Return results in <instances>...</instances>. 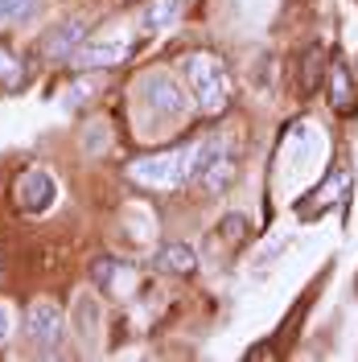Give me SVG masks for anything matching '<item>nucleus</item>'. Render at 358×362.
<instances>
[{"instance_id": "2eb2a0df", "label": "nucleus", "mask_w": 358, "mask_h": 362, "mask_svg": "<svg viewBox=\"0 0 358 362\" xmlns=\"http://www.w3.org/2000/svg\"><path fill=\"white\" fill-rule=\"evenodd\" d=\"M33 4H37V0H0V21L4 25L25 21V17L33 13Z\"/></svg>"}, {"instance_id": "dca6fc26", "label": "nucleus", "mask_w": 358, "mask_h": 362, "mask_svg": "<svg viewBox=\"0 0 358 362\" xmlns=\"http://www.w3.org/2000/svg\"><path fill=\"white\" fill-rule=\"evenodd\" d=\"M219 235H223L226 243H243L247 239V218L243 214H226L223 223H219Z\"/></svg>"}, {"instance_id": "f8f14e48", "label": "nucleus", "mask_w": 358, "mask_h": 362, "mask_svg": "<svg viewBox=\"0 0 358 362\" xmlns=\"http://www.w3.org/2000/svg\"><path fill=\"white\" fill-rule=\"evenodd\" d=\"M25 87V66L17 58V49L8 42H0V90H21Z\"/></svg>"}, {"instance_id": "423d86ee", "label": "nucleus", "mask_w": 358, "mask_h": 362, "mask_svg": "<svg viewBox=\"0 0 358 362\" xmlns=\"http://www.w3.org/2000/svg\"><path fill=\"white\" fill-rule=\"evenodd\" d=\"M140 95H144V103L153 107L157 115H181L185 112V99H181V87L165 74V70H153L149 78H144V87H140Z\"/></svg>"}, {"instance_id": "39448f33", "label": "nucleus", "mask_w": 358, "mask_h": 362, "mask_svg": "<svg viewBox=\"0 0 358 362\" xmlns=\"http://www.w3.org/2000/svg\"><path fill=\"white\" fill-rule=\"evenodd\" d=\"M325 90H330V107L337 115H354L358 112V87H354V70L342 58H330L325 66Z\"/></svg>"}, {"instance_id": "1a4fd4ad", "label": "nucleus", "mask_w": 358, "mask_h": 362, "mask_svg": "<svg viewBox=\"0 0 358 362\" xmlns=\"http://www.w3.org/2000/svg\"><path fill=\"white\" fill-rule=\"evenodd\" d=\"M325 66H330V54H325L321 45H309V49L301 54V66H296V95H301V99H309V95L321 87Z\"/></svg>"}, {"instance_id": "f3484780", "label": "nucleus", "mask_w": 358, "mask_h": 362, "mask_svg": "<svg viewBox=\"0 0 358 362\" xmlns=\"http://www.w3.org/2000/svg\"><path fill=\"white\" fill-rule=\"evenodd\" d=\"M8 338H13V309L0 300V346H4Z\"/></svg>"}, {"instance_id": "f03ea898", "label": "nucleus", "mask_w": 358, "mask_h": 362, "mask_svg": "<svg viewBox=\"0 0 358 362\" xmlns=\"http://www.w3.org/2000/svg\"><path fill=\"white\" fill-rule=\"evenodd\" d=\"M181 78H185V87L194 95V103H198L202 115H223L231 107V70L226 62L214 54V49H198V54H185V62H181Z\"/></svg>"}, {"instance_id": "6e6552de", "label": "nucleus", "mask_w": 358, "mask_h": 362, "mask_svg": "<svg viewBox=\"0 0 358 362\" xmlns=\"http://www.w3.org/2000/svg\"><path fill=\"white\" fill-rule=\"evenodd\" d=\"M153 268L161 272V276H194L198 272V255L185 247V243H161L157 255H153Z\"/></svg>"}, {"instance_id": "7ed1b4c3", "label": "nucleus", "mask_w": 358, "mask_h": 362, "mask_svg": "<svg viewBox=\"0 0 358 362\" xmlns=\"http://www.w3.org/2000/svg\"><path fill=\"white\" fill-rule=\"evenodd\" d=\"M13 202L21 206L25 214H45L50 206L58 202V185L45 169H25L17 185H13Z\"/></svg>"}, {"instance_id": "9d476101", "label": "nucleus", "mask_w": 358, "mask_h": 362, "mask_svg": "<svg viewBox=\"0 0 358 362\" xmlns=\"http://www.w3.org/2000/svg\"><path fill=\"white\" fill-rule=\"evenodd\" d=\"M231 177H235V157L223 148V140H219V148L210 153V160H206V169H202L198 185L206 189V194H223L226 185H231Z\"/></svg>"}, {"instance_id": "0eeeda50", "label": "nucleus", "mask_w": 358, "mask_h": 362, "mask_svg": "<svg viewBox=\"0 0 358 362\" xmlns=\"http://www.w3.org/2000/svg\"><path fill=\"white\" fill-rule=\"evenodd\" d=\"M128 58V45H99V42H83L74 54H70L67 62L74 70H108V66H115V62H124Z\"/></svg>"}, {"instance_id": "f257e3e1", "label": "nucleus", "mask_w": 358, "mask_h": 362, "mask_svg": "<svg viewBox=\"0 0 358 362\" xmlns=\"http://www.w3.org/2000/svg\"><path fill=\"white\" fill-rule=\"evenodd\" d=\"M214 148H219V140L206 136V140L178 144V148H169V153H149V157L132 160L128 177L140 181V185H149V189H181L185 181L202 177V169H206V160H210Z\"/></svg>"}, {"instance_id": "9b49d317", "label": "nucleus", "mask_w": 358, "mask_h": 362, "mask_svg": "<svg viewBox=\"0 0 358 362\" xmlns=\"http://www.w3.org/2000/svg\"><path fill=\"white\" fill-rule=\"evenodd\" d=\"M83 42H87V25H83V21H67V25H58V29L50 33L45 54H50L54 62H67V58H70V54H74Z\"/></svg>"}, {"instance_id": "a211bd4d", "label": "nucleus", "mask_w": 358, "mask_h": 362, "mask_svg": "<svg viewBox=\"0 0 358 362\" xmlns=\"http://www.w3.org/2000/svg\"><path fill=\"white\" fill-rule=\"evenodd\" d=\"M247 358H251V362H260V358H276V350H272V346H251V350H247Z\"/></svg>"}, {"instance_id": "20e7f679", "label": "nucleus", "mask_w": 358, "mask_h": 362, "mask_svg": "<svg viewBox=\"0 0 358 362\" xmlns=\"http://www.w3.org/2000/svg\"><path fill=\"white\" fill-rule=\"evenodd\" d=\"M25 321H29V338L37 341L42 350H54L62 341V334H67V317H62V309L54 300H33Z\"/></svg>"}, {"instance_id": "4468645a", "label": "nucleus", "mask_w": 358, "mask_h": 362, "mask_svg": "<svg viewBox=\"0 0 358 362\" xmlns=\"http://www.w3.org/2000/svg\"><path fill=\"white\" fill-rule=\"evenodd\" d=\"M120 268H124V264H115L112 255H103V259H95L91 276H95V284H99L103 293H112V288H115V276H120Z\"/></svg>"}, {"instance_id": "ddd939ff", "label": "nucleus", "mask_w": 358, "mask_h": 362, "mask_svg": "<svg viewBox=\"0 0 358 362\" xmlns=\"http://www.w3.org/2000/svg\"><path fill=\"white\" fill-rule=\"evenodd\" d=\"M181 17V0H153L149 4V13H144V25L149 29H165V25H173Z\"/></svg>"}]
</instances>
